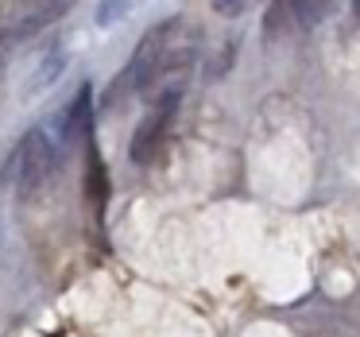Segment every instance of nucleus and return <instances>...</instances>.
I'll return each mask as SVG.
<instances>
[{
    "label": "nucleus",
    "mask_w": 360,
    "mask_h": 337,
    "mask_svg": "<svg viewBox=\"0 0 360 337\" xmlns=\"http://www.w3.org/2000/svg\"><path fill=\"white\" fill-rule=\"evenodd\" d=\"M16 194L20 202H35L47 186H55L58 167H63V144L47 132V125L24 132L16 151Z\"/></svg>",
    "instance_id": "f257e3e1"
},
{
    "label": "nucleus",
    "mask_w": 360,
    "mask_h": 337,
    "mask_svg": "<svg viewBox=\"0 0 360 337\" xmlns=\"http://www.w3.org/2000/svg\"><path fill=\"white\" fill-rule=\"evenodd\" d=\"M182 89H186V82L167 86L163 94L155 97V105L143 113L140 128H136V136H132V148H128V155H132L136 167H148L151 159L159 155V148L167 144L171 125H174V117H179V105H182Z\"/></svg>",
    "instance_id": "f03ea898"
},
{
    "label": "nucleus",
    "mask_w": 360,
    "mask_h": 337,
    "mask_svg": "<svg viewBox=\"0 0 360 337\" xmlns=\"http://www.w3.org/2000/svg\"><path fill=\"white\" fill-rule=\"evenodd\" d=\"M74 8V0H12L8 8V35H35L43 27H51L55 20H63Z\"/></svg>",
    "instance_id": "7ed1b4c3"
},
{
    "label": "nucleus",
    "mask_w": 360,
    "mask_h": 337,
    "mask_svg": "<svg viewBox=\"0 0 360 337\" xmlns=\"http://www.w3.org/2000/svg\"><path fill=\"white\" fill-rule=\"evenodd\" d=\"M290 32H298V8H295V0H271L267 20H264V39L267 43H279V39H287Z\"/></svg>",
    "instance_id": "20e7f679"
},
{
    "label": "nucleus",
    "mask_w": 360,
    "mask_h": 337,
    "mask_svg": "<svg viewBox=\"0 0 360 337\" xmlns=\"http://www.w3.org/2000/svg\"><path fill=\"white\" fill-rule=\"evenodd\" d=\"M66 70V55H63V51H55V58H43V63L39 66H35V74H32V82H27V86H24V97H35V94H39V89H47L51 86V82H58V74H63Z\"/></svg>",
    "instance_id": "39448f33"
},
{
    "label": "nucleus",
    "mask_w": 360,
    "mask_h": 337,
    "mask_svg": "<svg viewBox=\"0 0 360 337\" xmlns=\"http://www.w3.org/2000/svg\"><path fill=\"white\" fill-rule=\"evenodd\" d=\"M295 8H298V27L310 32L333 12V0H295Z\"/></svg>",
    "instance_id": "423d86ee"
},
{
    "label": "nucleus",
    "mask_w": 360,
    "mask_h": 337,
    "mask_svg": "<svg viewBox=\"0 0 360 337\" xmlns=\"http://www.w3.org/2000/svg\"><path fill=\"white\" fill-rule=\"evenodd\" d=\"M120 12H128V0H105L101 4V16H97V24H112V20H124Z\"/></svg>",
    "instance_id": "0eeeda50"
},
{
    "label": "nucleus",
    "mask_w": 360,
    "mask_h": 337,
    "mask_svg": "<svg viewBox=\"0 0 360 337\" xmlns=\"http://www.w3.org/2000/svg\"><path fill=\"white\" fill-rule=\"evenodd\" d=\"M210 4H213V12H221V16H240L252 0H210Z\"/></svg>",
    "instance_id": "6e6552de"
}]
</instances>
